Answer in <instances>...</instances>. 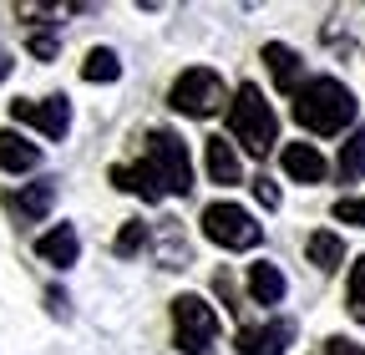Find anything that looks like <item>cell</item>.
I'll list each match as a JSON object with an SVG mask.
<instances>
[{"instance_id": "ac0fdd59", "label": "cell", "mask_w": 365, "mask_h": 355, "mask_svg": "<svg viewBox=\"0 0 365 355\" xmlns=\"http://www.w3.org/2000/svg\"><path fill=\"white\" fill-rule=\"evenodd\" d=\"M304 254H309V264H314V269H325V274H335L340 264H345V244H340V234H330V229L309 234Z\"/></svg>"}, {"instance_id": "8992f818", "label": "cell", "mask_w": 365, "mask_h": 355, "mask_svg": "<svg viewBox=\"0 0 365 355\" xmlns=\"http://www.w3.org/2000/svg\"><path fill=\"white\" fill-rule=\"evenodd\" d=\"M203 234H208L218 249H259V244H264V224H259L249 208L228 203V198L203 208Z\"/></svg>"}, {"instance_id": "cb8c5ba5", "label": "cell", "mask_w": 365, "mask_h": 355, "mask_svg": "<svg viewBox=\"0 0 365 355\" xmlns=\"http://www.w3.org/2000/svg\"><path fill=\"white\" fill-rule=\"evenodd\" d=\"M335 218H340V224L365 229V198H340V203H335Z\"/></svg>"}, {"instance_id": "7a4b0ae2", "label": "cell", "mask_w": 365, "mask_h": 355, "mask_svg": "<svg viewBox=\"0 0 365 355\" xmlns=\"http://www.w3.org/2000/svg\"><path fill=\"white\" fill-rule=\"evenodd\" d=\"M228 132L249 158H269L274 143H279V117H274V107L264 102L254 81H239L234 102H228Z\"/></svg>"}, {"instance_id": "5b68a950", "label": "cell", "mask_w": 365, "mask_h": 355, "mask_svg": "<svg viewBox=\"0 0 365 355\" xmlns=\"http://www.w3.org/2000/svg\"><path fill=\"white\" fill-rule=\"evenodd\" d=\"M143 143H148V148H143V158L158 168L163 188H168V193H178V198H188V193H193V158H188V143H182L173 127H153Z\"/></svg>"}, {"instance_id": "e0dca14e", "label": "cell", "mask_w": 365, "mask_h": 355, "mask_svg": "<svg viewBox=\"0 0 365 355\" xmlns=\"http://www.w3.org/2000/svg\"><path fill=\"white\" fill-rule=\"evenodd\" d=\"M153 244H158V254H163V269H182V264H188V249H182V224H178V218L153 224Z\"/></svg>"}, {"instance_id": "2e32d148", "label": "cell", "mask_w": 365, "mask_h": 355, "mask_svg": "<svg viewBox=\"0 0 365 355\" xmlns=\"http://www.w3.org/2000/svg\"><path fill=\"white\" fill-rule=\"evenodd\" d=\"M249 294L254 304H279L289 294V279L279 274V264H249Z\"/></svg>"}, {"instance_id": "7402d4cb", "label": "cell", "mask_w": 365, "mask_h": 355, "mask_svg": "<svg viewBox=\"0 0 365 355\" xmlns=\"http://www.w3.org/2000/svg\"><path fill=\"white\" fill-rule=\"evenodd\" d=\"M345 299H350V315L365 320V254L355 259V269H350V284H345Z\"/></svg>"}, {"instance_id": "52a82bcc", "label": "cell", "mask_w": 365, "mask_h": 355, "mask_svg": "<svg viewBox=\"0 0 365 355\" xmlns=\"http://www.w3.org/2000/svg\"><path fill=\"white\" fill-rule=\"evenodd\" d=\"M11 117H16L21 127H36L41 138L61 143V138H66V127H71V102H66V97H46V102L16 97V102H11Z\"/></svg>"}, {"instance_id": "277c9868", "label": "cell", "mask_w": 365, "mask_h": 355, "mask_svg": "<svg viewBox=\"0 0 365 355\" xmlns=\"http://www.w3.org/2000/svg\"><path fill=\"white\" fill-rule=\"evenodd\" d=\"M173 345L182 355H213L218 345V315L203 294H178L173 299Z\"/></svg>"}, {"instance_id": "6da1fadb", "label": "cell", "mask_w": 365, "mask_h": 355, "mask_svg": "<svg viewBox=\"0 0 365 355\" xmlns=\"http://www.w3.org/2000/svg\"><path fill=\"white\" fill-rule=\"evenodd\" d=\"M355 92L345 81L335 76H314L299 86V97H294V122L304 132H314V138H335V132H345L355 122Z\"/></svg>"}, {"instance_id": "ffe728a7", "label": "cell", "mask_w": 365, "mask_h": 355, "mask_svg": "<svg viewBox=\"0 0 365 355\" xmlns=\"http://www.w3.org/2000/svg\"><path fill=\"white\" fill-rule=\"evenodd\" d=\"M81 76H86V81H117V76H122L117 51H112V46H91L86 61H81Z\"/></svg>"}, {"instance_id": "9c48e42d", "label": "cell", "mask_w": 365, "mask_h": 355, "mask_svg": "<svg viewBox=\"0 0 365 355\" xmlns=\"http://www.w3.org/2000/svg\"><path fill=\"white\" fill-rule=\"evenodd\" d=\"M51 203H56V178H41V183H26L16 193H6V213L16 224H41L51 213Z\"/></svg>"}, {"instance_id": "8fae6325", "label": "cell", "mask_w": 365, "mask_h": 355, "mask_svg": "<svg viewBox=\"0 0 365 355\" xmlns=\"http://www.w3.org/2000/svg\"><path fill=\"white\" fill-rule=\"evenodd\" d=\"M259 56H264V66H269L274 86H279V92H289V97H299V86H304V61H299V51H294V46H284V41H269Z\"/></svg>"}, {"instance_id": "5bb4252c", "label": "cell", "mask_w": 365, "mask_h": 355, "mask_svg": "<svg viewBox=\"0 0 365 355\" xmlns=\"http://www.w3.org/2000/svg\"><path fill=\"white\" fill-rule=\"evenodd\" d=\"M36 254L51 264V269H71L76 254H81V239H76L71 224H56V229H46V234L36 239Z\"/></svg>"}, {"instance_id": "4fadbf2b", "label": "cell", "mask_w": 365, "mask_h": 355, "mask_svg": "<svg viewBox=\"0 0 365 355\" xmlns=\"http://www.w3.org/2000/svg\"><path fill=\"white\" fill-rule=\"evenodd\" d=\"M279 163H284V173L294 178V183H325V173H330V163L319 158L314 143H284Z\"/></svg>"}, {"instance_id": "7c38bea8", "label": "cell", "mask_w": 365, "mask_h": 355, "mask_svg": "<svg viewBox=\"0 0 365 355\" xmlns=\"http://www.w3.org/2000/svg\"><path fill=\"white\" fill-rule=\"evenodd\" d=\"M203 163H208V178H213L218 188L244 183V163L234 153V138H203Z\"/></svg>"}, {"instance_id": "484cf974", "label": "cell", "mask_w": 365, "mask_h": 355, "mask_svg": "<svg viewBox=\"0 0 365 355\" xmlns=\"http://www.w3.org/2000/svg\"><path fill=\"white\" fill-rule=\"evenodd\" d=\"M325 355H365V345H355L350 335H330L325 340Z\"/></svg>"}, {"instance_id": "4316f807", "label": "cell", "mask_w": 365, "mask_h": 355, "mask_svg": "<svg viewBox=\"0 0 365 355\" xmlns=\"http://www.w3.org/2000/svg\"><path fill=\"white\" fill-rule=\"evenodd\" d=\"M46 304H51V315H66V294L61 289H46Z\"/></svg>"}, {"instance_id": "30bf717a", "label": "cell", "mask_w": 365, "mask_h": 355, "mask_svg": "<svg viewBox=\"0 0 365 355\" xmlns=\"http://www.w3.org/2000/svg\"><path fill=\"white\" fill-rule=\"evenodd\" d=\"M112 188H122V193H132V198H143V203H158L168 188H163V178H158V168L143 158V163H117L112 168Z\"/></svg>"}, {"instance_id": "83f0119b", "label": "cell", "mask_w": 365, "mask_h": 355, "mask_svg": "<svg viewBox=\"0 0 365 355\" xmlns=\"http://www.w3.org/2000/svg\"><path fill=\"white\" fill-rule=\"evenodd\" d=\"M11 66H16V61H11V51H0V81L11 76Z\"/></svg>"}, {"instance_id": "44dd1931", "label": "cell", "mask_w": 365, "mask_h": 355, "mask_svg": "<svg viewBox=\"0 0 365 355\" xmlns=\"http://www.w3.org/2000/svg\"><path fill=\"white\" fill-rule=\"evenodd\" d=\"M148 239H153V224H143V218H127L122 234L112 239V254H117V259H132V254H143Z\"/></svg>"}, {"instance_id": "d4e9b609", "label": "cell", "mask_w": 365, "mask_h": 355, "mask_svg": "<svg viewBox=\"0 0 365 355\" xmlns=\"http://www.w3.org/2000/svg\"><path fill=\"white\" fill-rule=\"evenodd\" d=\"M254 198L264 208H279V183H274V178H254Z\"/></svg>"}, {"instance_id": "d6986e66", "label": "cell", "mask_w": 365, "mask_h": 355, "mask_svg": "<svg viewBox=\"0 0 365 355\" xmlns=\"http://www.w3.org/2000/svg\"><path fill=\"white\" fill-rule=\"evenodd\" d=\"M335 173H340V183H360V178H365V127H355L350 138H345Z\"/></svg>"}, {"instance_id": "ba28073f", "label": "cell", "mask_w": 365, "mask_h": 355, "mask_svg": "<svg viewBox=\"0 0 365 355\" xmlns=\"http://www.w3.org/2000/svg\"><path fill=\"white\" fill-rule=\"evenodd\" d=\"M289 340H294V320H289V315H274L269 325L239 330V335H234V350H239V355H284Z\"/></svg>"}, {"instance_id": "603a6c76", "label": "cell", "mask_w": 365, "mask_h": 355, "mask_svg": "<svg viewBox=\"0 0 365 355\" xmlns=\"http://www.w3.org/2000/svg\"><path fill=\"white\" fill-rule=\"evenodd\" d=\"M31 56L36 61H56V51H61V41H56V31H31Z\"/></svg>"}, {"instance_id": "9a60e30c", "label": "cell", "mask_w": 365, "mask_h": 355, "mask_svg": "<svg viewBox=\"0 0 365 355\" xmlns=\"http://www.w3.org/2000/svg\"><path fill=\"white\" fill-rule=\"evenodd\" d=\"M41 163V148L21 138L16 127H0V173H31Z\"/></svg>"}, {"instance_id": "3957f363", "label": "cell", "mask_w": 365, "mask_h": 355, "mask_svg": "<svg viewBox=\"0 0 365 355\" xmlns=\"http://www.w3.org/2000/svg\"><path fill=\"white\" fill-rule=\"evenodd\" d=\"M223 102H228V86H223V76H218L213 66L178 71L173 92H168V107H173L178 117H213V112H223Z\"/></svg>"}]
</instances>
